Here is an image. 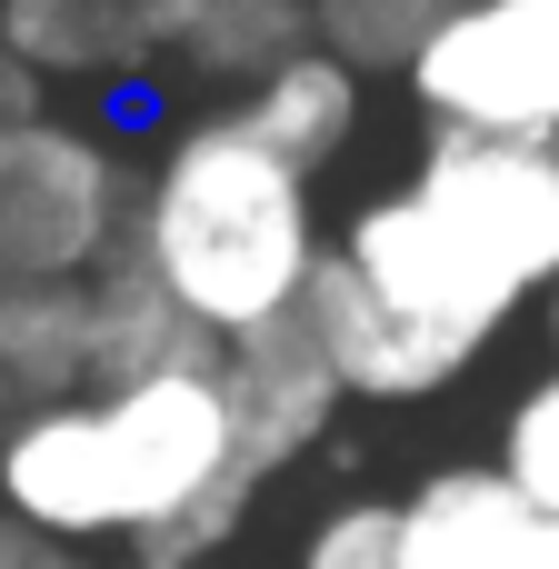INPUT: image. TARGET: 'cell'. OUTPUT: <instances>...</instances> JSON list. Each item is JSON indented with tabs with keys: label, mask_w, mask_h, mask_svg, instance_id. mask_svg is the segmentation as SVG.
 <instances>
[{
	"label": "cell",
	"mask_w": 559,
	"mask_h": 569,
	"mask_svg": "<svg viewBox=\"0 0 559 569\" xmlns=\"http://www.w3.org/2000/svg\"><path fill=\"white\" fill-rule=\"evenodd\" d=\"M260 490L270 480L240 450L220 360L50 400L0 450V510L60 550L220 560V540L250 520Z\"/></svg>",
	"instance_id": "obj_1"
},
{
	"label": "cell",
	"mask_w": 559,
	"mask_h": 569,
	"mask_svg": "<svg viewBox=\"0 0 559 569\" xmlns=\"http://www.w3.org/2000/svg\"><path fill=\"white\" fill-rule=\"evenodd\" d=\"M130 260L230 350V340H260L280 320H300L310 280L330 270V240H320V180L290 170L250 120L240 100L230 110H200L180 120L150 160H140V190H130Z\"/></svg>",
	"instance_id": "obj_2"
},
{
	"label": "cell",
	"mask_w": 559,
	"mask_h": 569,
	"mask_svg": "<svg viewBox=\"0 0 559 569\" xmlns=\"http://www.w3.org/2000/svg\"><path fill=\"white\" fill-rule=\"evenodd\" d=\"M140 170L100 120H20L0 130V290L10 280H100L130 250Z\"/></svg>",
	"instance_id": "obj_3"
},
{
	"label": "cell",
	"mask_w": 559,
	"mask_h": 569,
	"mask_svg": "<svg viewBox=\"0 0 559 569\" xmlns=\"http://www.w3.org/2000/svg\"><path fill=\"white\" fill-rule=\"evenodd\" d=\"M400 80L430 130L559 150V0H470Z\"/></svg>",
	"instance_id": "obj_4"
},
{
	"label": "cell",
	"mask_w": 559,
	"mask_h": 569,
	"mask_svg": "<svg viewBox=\"0 0 559 569\" xmlns=\"http://www.w3.org/2000/svg\"><path fill=\"white\" fill-rule=\"evenodd\" d=\"M330 260H340L350 280H370L390 310H410V320H430V330H450V340H470V350H490V340L530 310L410 180H400V190H370V200L340 220Z\"/></svg>",
	"instance_id": "obj_5"
},
{
	"label": "cell",
	"mask_w": 559,
	"mask_h": 569,
	"mask_svg": "<svg viewBox=\"0 0 559 569\" xmlns=\"http://www.w3.org/2000/svg\"><path fill=\"white\" fill-rule=\"evenodd\" d=\"M410 190H420L520 300H550L559 290V150H540V140H460V130H430Z\"/></svg>",
	"instance_id": "obj_6"
},
{
	"label": "cell",
	"mask_w": 559,
	"mask_h": 569,
	"mask_svg": "<svg viewBox=\"0 0 559 569\" xmlns=\"http://www.w3.org/2000/svg\"><path fill=\"white\" fill-rule=\"evenodd\" d=\"M300 320H310V340L330 350V370H340V390L350 400H380V410H410V400H440L480 350L470 340H450V330H430V320H410V310H390L370 280H350L340 260L310 280V300H300Z\"/></svg>",
	"instance_id": "obj_7"
},
{
	"label": "cell",
	"mask_w": 559,
	"mask_h": 569,
	"mask_svg": "<svg viewBox=\"0 0 559 569\" xmlns=\"http://www.w3.org/2000/svg\"><path fill=\"white\" fill-rule=\"evenodd\" d=\"M220 380H230V420H240V450L260 480H280L290 460H310L330 440V420L350 410L330 350L310 340V320H280L260 340H230L220 350Z\"/></svg>",
	"instance_id": "obj_8"
},
{
	"label": "cell",
	"mask_w": 559,
	"mask_h": 569,
	"mask_svg": "<svg viewBox=\"0 0 559 569\" xmlns=\"http://www.w3.org/2000/svg\"><path fill=\"white\" fill-rule=\"evenodd\" d=\"M0 30L40 80H140L150 60L190 50L200 0H0Z\"/></svg>",
	"instance_id": "obj_9"
},
{
	"label": "cell",
	"mask_w": 559,
	"mask_h": 569,
	"mask_svg": "<svg viewBox=\"0 0 559 569\" xmlns=\"http://www.w3.org/2000/svg\"><path fill=\"white\" fill-rule=\"evenodd\" d=\"M410 550L420 569H559V520L500 460H450L410 490Z\"/></svg>",
	"instance_id": "obj_10"
},
{
	"label": "cell",
	"mask_w": 559,
	"mask_h": 569,
	"mask_svg": "<svg viewBox=\"0 0 559 569\" xmlns=\"http://www.w3.org/2000/svg\"><path fill=\"white\" fill-rule=\"evenodd\" d=\"M360 110H370V70H360V60H340L330 40H310L300 60H280L270 80H250V90H240V120H250L290 170H310V180L360 140Z\"/></svg>",
	"instance_id": "obj_11"
},
{
	"label": "cell",
	"mask_w": 559,
	"mask_h": 569,
	"mask_svg": "<svg viewBox=\"0 0 559 569\" xmlns=\"http://www.w3.org/2000/svg\"><path fill=\"white\" fill-rule=\"evenodd\" d=\"M90 370H100V300H90V280H10L0 290V390L50 410V400H80Z\"/></svg>",
	"instance_id": "obj_12"
},
{
	"label": "cell",
	"mask_w": 559,
	"mask_h": 569,
	"mask_svg": "<svg viewBox=\"0 0 559 569\" xmlns=\"http://www.w3.org/2000/svg\"><path fill=\"white\" fill-rule=\"evenodd\" d=\"M90 300H100V370H90V390H110V380H150V370H200V360H220V340L120 250L100 280H90Z\"/></svg>",
	"instance_id": "obj_13"
},
{
	"label": "cell",
	"mask_w": 559,
	"mask_h": 569,
	"mask_svg": "<svg viewBox=\"0 0 559 569\" xmlns=\"http://www.w3.org/2000/svg\"><path fill=\"white\" fill-rule=\"evenodd\" d=\"M320 40V0H200V30H190V70L200 80H270L280 60H300Z\"/></svg>",
	"instance_id": "obj_14"
},
{
	"label": "cell",
	"mask_w": 559,
	"mask_h": 569,
	"mask_svg": "<svg viewBox=\"0 0 559 569\" xmlns=\"http://www.w3.org/2000/svg\"><path fill=\"white\" fill-rule=\"evenodd\" d=\"M470 0H320V40L360 70H410Z\"/></svg>",
	"instance_id": "obj_15"
},
{
	"label": "cell",
	"mask_w": 559,
	"mask_h": 569,
	"mask_svg": "<svg viewBox=\"0 0 559 569\" xmlns=\"http://www.w3.org/2000/svg\"><path fill=\"white\" fill-rule=\"evenodd\" d=\"M290 569H420V550H410V500L360 490V500L320 510V520L300 530Z\"/></svg>",
	"instance_id": "obj_16"
},
{
	"label": "cell",
	"mask_w": 559,
	"mask_h": 569,
	"mask_svg": "<svg viewBox=\"0 0 559 569\" xmlns=\"http://www.w3.org/2000/svg\"><path fill=\"white\" fill-rule=\"evenodd\" d=\"M500 470L559 520V360L510 400V420H500Z\"/></svg>",
	"instance_id": "obj_17"
},
{
	"label": "cell",
	"mask_w": 559,
	"mask_h": 569,
	"mask_svg": "<svg viewBox=\"0 0 559 569\" xmlns=\"http://www.w3.org/2000/svg\"><path fill=\"white\" fill-rule=\"evenodd\" d=\"M40 90H50V80H40V70L20 60V40L0 30V130H20V120H40V110H50Z\"/></svg>",
	"instance_id": "obj_18"
},
{
	"label": "cell",
	"mask_w": 559,
	"mask_h": 569,
	"mask_svg": "<svg viewBox=\"0 0 559 569\" xmlns=\"http://www.w3.org/2000/svg\"><path fill=\"white\" fill-rule=\"evenodd\" d=\"M0 569H80V550H60V540H40L0 510Z\"/></svg>",
	"instance_id": "obj_19"
},
{
	"label": "cell",
	"mask_w": 559,
	"mask_h": 569,
	"mask_svg": "<svg viewBox=\"0 0 559 569\" xmlns=\"http://www.w3.org/2000/svg\"><path fill=\"white\" fill-rule=\"evenodd\" d=\"M110 569H230V560H170V550H130V560H110Z\"/></svg>",
	"instance_id": "obj_20"
},
{
	"label": "cell",
	"mask_w": 559,
	"mask_h": 569,
	"mask_svg": "<svg viewBox=\"0 0 559 569\" xmlns=\"http://www.w3.org/2000/svg\"><path fill=\"white\" fill-rule=\"evenodd\" d=\"M20 420H30V400H20V390H0V450H10V430H20Z\"/></svg>",
	"instance_id": "obj_21"
},
{
	"label": "cell",
	"mask_w": 559,
	"mask_h": 569,
	"mask_svg": "<svg viewBox=\"0 0 559 569\" xmlns=\"http://www.w3.org/2000/svg\"><path fill=\"white\" fill-rule=\"evenodd\" d=\"M550 340H559V290H550Z\"/></svg>",
	"instance_id": "obj_22"
}]
</instances>
